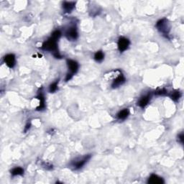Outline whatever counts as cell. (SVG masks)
Instances as JSON below:
<instances>
[{
	"label": "cell",
	"instance_id": "9a60e30c",
	"mask_svg": "<svg viewBox=\"0 0 184 184\" xmlns=\"http://www.w3.org/2000/svg\"><path fill=\"white\" fill-rule=\"evenodd\" d=\"M180 96H181V94H180V92L179 91H178V90H176V91L172 92V93H171V94L170 95V96H171V99H172L173 100V101H178V100L180 99Z\"/></svg>",
	"mask_w": 184,
	"mask_h": 184
},
{
	"label": "cell",
	"instance_id": "4fadbf2b",
	"mask_svg": "<svg viewBox=\"0 0 184 184\" xmlns=\"http://www.w3.org/2000/svg\"><path fill=\"white\" fill-rule=\"evenodd\" d=\"M37 98L40 100L39 107L37 108V109H38V110H42V109H44V108H45V98H44L43 94H42V93H40Z\"/></svg>",
	"mask_w": 184,
	"mask_h": 184
},
{
	"label": "cell",
	"instance_id": "2e32d148",
	"mask_svg": "<svg viewBox=\"0 0 184 184\" xmlns=\"http://www.w3.org/2000/svg\"><path fill=\"white\" fill-rule=\"evenodd\" d=\"M104 53H102V52L98 51V52H96V53H95L94 59L96 60V61L101 62V61H102L103 59H104Z\"/></svg>",
	"mask_w": 184,
	"mask_h": 184
},
{
	"label": "cell",
	"instance_id": "5bb4252c",
	"mask_svg": "<svg viewBox=\"0 0 184 184\" xmlns=\"http://www.w3.org/2000/svg\"><path fill=\"white\" fill-rule=\"evenodd\" d=\"M24 173V170L20 167H17L15 168L12 170L11 171V173H12V176H20V175H23Z\"/></svg>",
	"mask_w": 184,
	"mask_h": 184
},
{
	"label": "cell",
	"instance_id": "277c9868",
	"mask_svg": "<svg viewBox=\"0 0 184 184\" xmlns=\"http://www.w3.org/2000/svg\"><path fill=\"white\" fill-rule=\"evenodd\" d=\"M156 27L158 28L160 31H161L162 33H165V34H167L168 33V27L167 24V20L166 19H163V20H159L156 24Z\"/></svg>",
	"mask_w": 184,
	"mask_h": 184
},
{
	"label": "cell",
	"instance_id": "ac0fdd59",
	"mask_svg": "<svg viewBox=\"0 0 184 184\" xmlns=\"http://www.w3.org/2000/svg\"><path fill=\"white\" fill-rule=\"evenodd\" d=\"M57 89H58V81H55L50 86L49 91H50V93H53V92L56 91Z\"/></svg>",
	"mask_w": 184,
	"mask_h": 184
},
{
	"label": "cell",
	"instance_id": "8fae6325",
	"mask_svg": "<svg viewBox=\"0 0 184 184\" xmlns=\"http://www.w3.org/2000/svg\"><path fill=\"white\" fill-rule=\"evenodd\" d=\"M150 100V95H147V96H144L139 99V101H138V105L141 108L145 107L147 105L148 102Z\"/></svg>",
	"mask_w": 184,
	"mask_h": 184
},
{
	"label": "cell",
	"instance_id": "52a82bcc",
	"mask_svg": "<svg viewBox=\"0 0 184 184\" xmlns=\"http://www.w3.org/2000/svg\"><path fill=\"white\" fill-rule=\"evenodd\" d=\"M89 158H90V155H86V156L84 157V158H83L82 159L79 160L78 161L74 162V163H73V166H74L75 169L81 168H82L84 166V165L86 164V163H87V161L89 160Z\"/></svg>",
	"mask_w": 184,
	"mask_h": 184
},
{
	"label": "cell",
	"instance_id": "44dd1931",
	"mask_svg": "<svg viewBox=\"0 0 184 184\" xmlns=\"http://www.w3.org/2000/svg\"><path fill=\"white\" fill-rule=\"evenodd\" d=\"M30 124H28V125H27L26 127H25V132L28 130V129H30Z\"/></svg>",
	"mask_w": 184,
	"mask_h": 184
},
{
	"label": "cell",
	"instance_id": "7c38bea8",
	"mask_svg": "<svg viewBox=\"0 0 184 184\" xmlns=\"http://www.w3.org/2000/svg\"><path fill=\"white\" fill-rule=\"evenodd\" d=\"M128 115H129V110L127 109H124L117 114V117L119 120H125L128 117Z\"/></svg>",
	"mask_w": 184,
	"mask_h": 184
},
{
	"label": "cell",
	"instance_id": "6da1fadb",
	"mask_svg": "<svg viewBox=\"0 0 184 184\" xmlns=\"http://www.w3.org/2000/svg\"><path fill=\"white\" fill-rule=\"evenodd\" d=\"M57 46H58L57 40L50 38L42 44V49L44 50H47V51L53 52L54 53L55 52H58V47Z\"/></svg>",
	"mask_w": 184,
	"mask_h": 184
},
{
	"label": "cell",
	"instance_id": "ffe728a7",
	"mask_svg": "<svg viewBox=\"0 0 184 184\" xmlns=\"http://www.w3.org/2000/svg\"><path fill=\"white\" fill-rule=\"evenodd\" d=\"M178 141L180 142L181 144L183 143V133H180L178 135Z\"/></svg>",
	"mask_w": 184,
	"mask_h": 184
},
{
	"label": "cell",
	"instance_id": "3957f363",
	"mask_svg": "<svg viewBox=\"0 0 184 184\" xmlns=\"http://www.w3.org/2000/svg\"><path fill=\"white\" fill-rule=\"evenodd\" d=\"M130 45V40L125 38H120L118 41V48L120 52H124L128 48Z\"/></svg>",
	"mask_w": 184,
	"mask_h": 184
},
{
	"label": "cell",
	"instance_id": "8992f818",
	"mask_svg": "<svg viewBox=\"0 0 184 184\" xmlns=\"http://www.w3.org/2000/svg\"><path fill=\"white\" fill-rule=\"evenodd\" d=\"M4 62L9 68H13L15 65V56L13 54H8L4 58Z\"/></svg>",
	"mask_w": 184,
	"mask_h": 184
},
{
	"label": "cell",
	"instance_id": "30bf717a",
	"mask_svg": "<svg viewBox=\"0 0 184 184\" xmlns=\"http://www.w3.org/2000/svg\"><path fill=\"white\" fill-rule=\"evenodd\" d=\"M75 2L72 1H64L63 4V8L66 12H71L75 7Z\"/></svg>",
	"mask_w": 184,
	"mask_h": 184
},
{
	"label": "cell",
	"instance_id": "d6986e66",
	"mask_svg": "<svg viewBox=\"0 0 184 184\" xmlns=\"http://www.w3.org/2000/svg\"><path fill=\"white\" fill-rule=\"evenodd\" d=\"M155 93L156 95H159V96H164V95L167 94L168 91L166 88H159L155 92Z\"/></svg>",
	"mask_w": 184,
	"mask_h": 184
},
{
	"label": "cell",
	"instance_id": "ba28073f",
	"mask_svg": "<svg viewBox=\"0 0 184 184\" xmlns=\"http://www.w3.org/2000/svg\"><path fill=\"white\" fill-rule=\"evenodd\" d=\"M125 82V76H124L122 74H120V75H119L116 78L115 80L113 81V83H112V86L113 87V88H116V87H118V86H120L122 85Z\"/></svg>",
	"mask_w": 184,
	"mask_h": 184
},
{
	"label": "cell",
	"instance_id": "5b68a950",
	"mask_svg": "<svg viewBox=\"0 0 184 184\" xmlns=\"http://www.w3.org/2000/svg\"><path fill=\"white\" fill-rule=\"evenodd\" d=\"M67 65L70 72H71V74H72V75L76 74L79 70V64H78L76 61H73V60H68Z\"/></svg>",
	"mask_w": 184,
	"mask_h": 184
},
{
	"label": "cell",
	"instance_id": "9c48e42d",
	"mask_svg": "<svg viewBox=\"0 0 184 184\" xmlns=\"http://www.w3.org/2000/svg\"><path fill=\"white\" fill-rule=\"evenodd\" d=\"M164 183V180L162 178L158 176L157 175L153 174L148 179V183L151 184H161Z\"/></svg>",
	"mask_w": 184,
	"mask_h": 184
},
{
	"label": "cell",
	"instance_id": "7a4b0ae2",
	"mask_svg": "<svg viewBox=\"0 0 184 184\" xmlns=\"http://www.w3.org/2000/svg\"><path fill=\"white\" fill-rule=\"evenodd\" d=\"M66 36L67 38L70 40H75L78 38V32L76 28L75 27H71L68 29V30L66 33Z\"/></svg>",
	"mask_w": 184,
	"mask_h": 184
},
{
	"label": "cell",
	"instance_id": "e0dca14e",
	"mask_svg": "<svg viewBox=\"0 0 184 184\" xmlns=\"http://www.w3.org/2000/svg\"><path fill=\"white\" fill-rule=\"evenodd\" d=\"M61 32L60 30H58L54 31L51 35L52 38L55 40H58L61 38Z\"/></svg>",
	"mask_w": 184,
	"mask_h": 184
}]
</instances>
